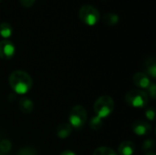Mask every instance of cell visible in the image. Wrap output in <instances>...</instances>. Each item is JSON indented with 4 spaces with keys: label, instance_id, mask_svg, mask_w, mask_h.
<instances>
[{
    "label": "cell",
    "instance_id": "13",
    "mask_svg": "<svg viewBox=\"0 0 156 155\" xmlns=\"http://www.w3.org/2000/svg\"><path fill=\"white\" fill-rule=\"evenodd\" d=\"M13 32L12 26L10 24L6 23V22H3L0 24V36L4 38H8L11 37Z\"/></svg>",
    "mask_w": 156,
    "mask_h": 155
},
{
    "label": "cell",
    "instance_id": "5",
    "mask_svg": "<svg viewBox=\"0 0 156 155\" xmlns=\"http://www.w3.org/2000/svg\"><path fill=\"white\" fill-rule=\"evenodd\" d=\"M79 17L87 26H95L100 20V12L90 5H82L79 11Z\"/></svg>",
    "mask_w": 156,
    "mask_h": 155
},
{
    "label": "cell",
    "instance_id": "25",
    "mask_svg": "<svg viewBox=\"0 0 156 155\" xmlns=\"http://www.w3.org/2000/svg\"><path fill=\"white\" fill-rule=\"evenodd\" d=\"M0 2H1V0H0Z\"/></svg>",
    "mask_w": 156,
    "mask_h": 155
},
{
    "label": "cell",
    "instance_id": "20",
    "mask_svg": "<svg viewBox=\"0 0 156 155\" xmlns=\"http://www.w3.org/2000/svg\"><path fill=\"white\" fill-rule=\"evenodd\" d=\"M145 116L149 121H154V116H155V111L153 107L149 108L146 110L145 111Z\"/></svg>",
    "mask_w": 156,
    "mask_h": 155
},
{
    "label": "cell",
    "instance_id": "19",
    "mask_svg": "<svg viewBox=\"0 0 156 155\" xmlns=\"http://www.w3.org/2000/svg\"><path fill=\"white\" fill-rule=\"evenodd\" d=\"M0 149L5 152V153H7L10 149H11V143L8 141V140H3L1 143H0Z\"/></svg>",
    "mask_w": 156,
    "mask_h": 155
},
{
    "label": "cell",
    "instance_id": "23",
    "mask_svg": "<svg viewBox=\"0 0 156 155\" xmlns=\"http://www.w3.org/2000/svg\"><path fill=\"white\" fill-rule=\"evenodd\" d=\"M60 155H77V154H76L75 153L71 152V151H65V152L61 153Z\"/></svg>",
    "mask_w": 156,
    "mask_h": 155
},
{
    "label": "cell",
    "instance_id": "3",
    "mask_svg": "<svg viewBox=\"0 0 156 155\" xmlns=\"http://www.w3.org/2000/svg\"><path fill=\"white\" fill-rule=\"evenodd\" d=\"M149 100L148 94L143 90H132L125 95V102L133 108L143 109L147 106Z\"/></svg>",
    "mask_w": 156,
    "mask_h": 155
},
{
    "label": "cell",
    "instance_id": "15",
    "mask_svg": "<svg viewBox=\"0 0 156 155\" xmlns=\"http://www.w3.org/2000/svg\"><path fill=\"white\" fill-rule=\"evenodd\" d=\"M103 125V122H102V119H101L100 117L94 115L90 121V128L92 129L93 131H98L100 130Z\"/></svg>",
    "mask_w": 156,
    "mask_h": 155
},
{
    "label": "cell",
    "instance_id": "22",
    "mask_svg": "<svg viewBox=\"0 0 156 155\" xmlns=\"http://www.w3.org/2000/svg\"><path fill=\"white\" fill-rule=\"evenodd\" d=\"M19 2L22 5V6H24V7H30V6H32L35 4L36 0H19Z\"/></svg>",
    "mask_w": 156,
    "mask_h": 155
},
{
    "label": "cell",
    "instance_id": "1",
    "mask_svg": "<svg viewBox=\"0 0 156 155\" xmlns=\"http://www.w3.org/2000/svg\"><path fill=\"white\" fill-rule=\"evenodd\" d=\"M8 83L11 89L19 95L27 94L33 86V80L30 75L23 70L13 71L9 78Z\"/></svg>",
    "mask_w": 156,
    "mask_h": 155
},
{
    "label": "cell",
    "instance_id": "14",
    "mask_svg": "<svg viewBox=\"0 0 156 155\" xmlns=\"http://www.w3.org/2000/svg\"><path fill=\"white\" fill-rule=\"evenodd\" d=\"M102 18H103V22L108 26H114L120 20L119 16H117L116 14H113V13H107L103 16Z\"/></svg>",
    "mask_w": 156,
    "mask_h": 155
},
{
    "label": "cell",
    "instance_id": "4",
    "mask_svg": "<svg viewBox=\"0 0 156 155\" xmlns=\"http://www.w3.org/2000/svg\"><path fill=\"white\" fill-rule=\"evenodd\" d=\"M88 119L86 109L81 105L74 106L69 114V124L75 129H81Z\"/></svg>",
    "mask_w": 156,
    "mask_h": 155
},
{
    "label": "cell",
    "instance_id": "24",
    "mask_svg": "<svg viewBox=\"0 0 156 155\" xmlns=\"http://www.w3.org/2000/svg\"><path fill=\"white\" fill-rule=\"evenodd\" d=\"M146 155H155V153L152 152V153H147V154H146Z\"/></svg>",
    "mask_w": 156,
    "mask_h": 155
},
{
    "label": "cell",
    "instance_id": "11",
    "mask_svg": "<svg viewBox=\"0 0 156 155\" xmlns=\"http://www.w3.org/2000/svg\"><path fill=\"white\" fill-rule=\"evenodd\" d=\"M72 132V127L69 123H62L59 124L56 129V133L59 139H66L68 138Z\"/></svg>",
    "mask_w": 156,
    "mask_h": 155
},
{
    "label": "cell",
    "instance_id": "16",
    "mask_svg": "<svg viewBox=\"0 0 156 155\" xmlns=\"http://www.w3.org/2000/svg\"><path fill=\"white\" fill-rule=\"evenodd\" d=\"M93 155H118L116 153V152L112 149H111L110 147H106V146H101L97 148Z\"/></svg>",
    "mask_w": 156,
    "mask_h": 155
},
{
    "label": "cell",
    "instance_id": "17",
    "mask_svg": "<svg viewBox=\"0 0 156 155\" xmlns=\"http://www.w3.org/2000/svg\"><path fill=\"white\" fill-rule=\"evenodd\" d=\"M154 147H155V141L153 138L145 140L143 143V149L144 152L152 153L151 151H153L154 149Z\"/></svg>",
    "mask_w": 156,
    "mask_h": 155
},
{
    "label": "cell",
    "instance_id": "12",
    "mask_svg": "<svg viewBox=\"0 0 156 155\" xmlns=\"http://www.w3.org/2000/svg\"><path fill=\"white\" fill-rule=\"evenodd\" d=\"M144 69L146 71V75L152 77L153 79L156 78V62L154 57H150L146 59L144 63Z\"/></svg>",
    "mask_w": 156,
    "mask_h": 155
},
{
    "label": "cell",
    "instance_id": "9",
    "mask_svg": "<svg viewBox=\"0 0 156 155\" xmlns=\"http://www.w3.org/2000/svg\"><path fill=\"white\" fill-rule=\"evenodd\" d=\"M120 155H133L135 152V144L131 141L122 142L118 148Z\"/></svg>",
    "mask_w": 156,
    "mask_h": 155
},
{
    "label": "cell",
    "instance_id": "2",
    "mask_svg": "<svg viewBox=\"0 0 156 155\" xmlns=\"http://www.w3.org/2000/svg\"><path fill=\"white\" fill-rule=\"evenodd\" d=\"M93 108L95 115L103 120L105 118H108L113 112L114 100L109 95L101 96L99 99L96 100Z\"/></svg>",
    "mask_w": 156,
    "mask_h": 155
},
{
    "label": "cell",
    "instance_id": "6",
    "mask_svg": "<svg viewBox=\"0 0 156 155\" xmlns=\"http://www.w3.org/2000/svg\"><path fill=\"white\" fill-rule=\"evenodd\" d=\"M16 52L15 45L8 39H3L0 41V58L8 60L11 59Z\"/></svg>",
    "mask_w": 156,
    "mask_h": 155
},
{
    "label": "cell",
    "instance_id": "10",
    "mask_svg": "<svg viewBox=\"0 0 156 155\" xmlns=\"http://www.w3.org/2000/svg\"><path fill=\"white\" fill-rule=\"evenodd\" d=\"M18 109L22 113L29 114L34 110V103L31 100L23 97L18 101Z\"/></svg>",
    "mask_w": 156,
    "mask_h": 155
},
{
    "label": "cell",
    "instance_id": "8",
    "mask_svg": "<svg viewBox=\"0 0 156 155\" xmlns=\"http://www.w3.org/2000/svg\"><path fill=\"white\" fill-rule=\"evenodd\" d=\"M133 83L142 90H148L150 85L152 84L150 77L146 75L144 72H137L133 77Z\"/></svg>",
    "mask_w": 156,
    "mask_h": 155
},
{
    "label": "cell",
    "instance_id": "18",
    "mask_svg": "<svg viewBox=\"0 0 156 155\" xmlns=\"http://www.w3.org/2000/svg\"><path fill=\"white\" fill-rule=\"evenodd\" d=\"M17 155H37V153L32 147H23L19 150Z\"/></svg>",
    "mask_w": 156,
    "mask_h": 155
},
{
    "label": "cell",
    "instance_id": "7",
    "mask_svg": "<svg viewBox=\"0 0 156 155\" xmlns=\"http://www.w3.org/2000/svg\"><path fill=\"white\" fill-rule=\"evenodd\" d=\"M133 132L138 136H145L151 133L152 126L145 121L137 120L133 123Z\"/></svg>",
    "mask_w": 156,
    "mask_h": 155
},
{
    "label": "cell",
    "instance_id": "21",
    "mask_svg": "<svg viewBox=\"0 0 156 155\" xmlns=\"http://www.w3.org/2000/svg\"><path fill=\"white\" fill-rule=\"evenodd\" d=\"M148 92L149 95L152 97V99H155L156 96V85L155 83H152L150 87L148 88Z\"/></svg>",
    "mask_w": 156,
    "mask_h": 155
}]
</instances>
